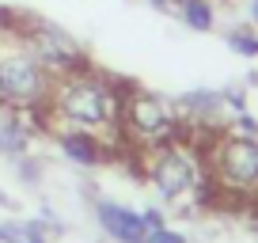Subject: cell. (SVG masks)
I'll list each match as a JSON object with an SVG mask.
<instances>
[{
	"instance_id": "6",
	"label": "cell",
	"mask_w": 258,
	"mask_h": 243,
	"mask_svg": "<svg viewBox=\"0 0 258 243\" xmlns=\"http://www.w3.org/2000/svg\"><path fill=\"white\" fill-rule=\"evenodd\" d=\"M12 34L23 38L27 49L53 76H64V73H76V69L91 65V57L80 46V38L73 31H64L61 23H49V19H38V16H16V31Z\"/></svg>"
},
{
	"instance_id": "12",
	"label": "cell",
	"mask_w": 258,
	"mask_h": 243,
	"mask_svg": "<svg viewBox=\"0 0 258 243\" xmlns=\"http://www.w3.org/2000/svg\"><path fill=\"white\" fill-rule=\"evenodd\" d=\"M220 38H224V46H228V53H232V57H239V61H258V31L250 23L228 27Z\"/></svg>"
},
{
	"instance_id": "11",
	"label": "cell",
	"mask_w": 258,
	"mask_h": 243,
	"mask_svg": "<svg viewBox=\"0 0 258 243\" xmlns=\"http://www.w3.org/2000/svg\"><path fill=\"white\" fill-rule=\"evenodd\" d=\"M0 243H53L38 213L31 217H0Z\"/></svg>"
},
{
	"instance_id": "10",
	"label": "cell",
	"mask_w": 258,
	"mask_h": 243,
	"mask_svg": "<svg viewBox=\"0 0 258 243\" xmlns=\"http://www.w3.org/2000/svg\"><path fill=\"white\" fill-rule=\"evenodd\" d=\"M175 16H178V23H182L190 34H213L217 31L220 4L217 0H178Z\"/></svg>"
},
{
	"instance_id": "9",
	"label": "cell",
	"mask_w": 258,
	"mask_h": 243,
	"mask_svg": "<svg viewBox=\"0 0 258 243\" xmlns=\"http://www.w3.org/2000/svg\"><path fill=\"white\" fill-rule=\"evenodd\" d=\"M38 137H46L42 114H23V110H0V156L16 160V156L34 152Z\"/></svg>"
},
{
	"instance_id": "20",
	"label": "cell",
	"mask_w": 258,
	"mask_h": 243,
	"mask_svg": "<svg viewBox=\"0 0 258 243\" xmlns=\"http://www.w3.org/2000/svg\"><path fill=\"white\" fill-rule=\"evenodd\" d=\"M167 4H171V12H175V4H178V0H167Z\"/></svg>"
},
{
	"instance_id": "2",
	"label": "cell",
	"mask_w": 258,
	"mask_h": 243,
	"mask_svg": "<svg viewBox=\"0 0 258 243\" xmlns=\"http://www.w3.org/2000/svg\"><path fill=\"white\" fill-rule=\"evenodd\" d=\"M141 178L145 187L160 198V205H186L190 198L209 194V175H205V156L194 137H175L167 145H156L137 152Z\"/></svg>"
},
{
	"instance_id": "4",
	"label": "cell",
	"mask_w": 258,
	"mask_h": 243,
	"mask_svg": "<svg viewBox=\"0 0 258 243\" xmlns=\"http://www.w3.org/2000/svg\"><path fill=\"white\" fill-rule=\"evenodd\" d=\"M53 80L57 76L27 49L23 38L12 34L0 46V110L42 114L53 91Z\"/></svg>"
},
{
	"instance_id": "15",
	"label": "cell",
	"mask_w": 258,
	"mask_h": 243,
	"mask_svg": "<svg viewBox=\"0 0 258 243\" xmlns=\"http://www.w3.org/2000/svg\"><path fill=\"white\" fill-rule=\"evenodd\" d=\"M145 243H190V235H186L182 228H175V224H163V228H156V232H148Z\"/></svg>"
},
{
	"instance_id": "16",
	"label": "cell",
	"mask_w": 258,
	"mask_h": 243,
	"mask_svg": "<svg viewBox=\"0 0 258 243\" xmlns=\"http://www.w3.org/2000/svg\"><path fill=\"white\" fill-rule=\"evenodd\" d=\"M141 217H145L148 232H156V228L167 224V205H141Z\"/></svg>"
},
{
	"instance_id": "5",
	"label": "cell",
	"mask_w": 258,
	"mask_h": 243,
	"mask_svg": "<svg viewBox=\"0 0 258 243\" xmlns=\"http://www.w3.org/2000/svg\"><path fill=\"white\" fill-rule=\"evenodd\" d=\"M175 137H186V126L175 110V99L160 95L152 88H137L129 84L125 99H121V141L129 148H156V145H167Z\"/></svg>"
},
{
	"instance_id": "1",
	"label": "cell",
	"mask_w": 258,
	"mask_h": 243,
	"mask_svg": "<svg viewBox=\"0 0 258 243\" xmlns=\"http://www.w3.org/2000/svg\"><path fill=\"white\" fill-rule=\"evenodd\" d=\"M129 84L121 76H110L95 65H84L76 73H64L53 80L49 103L42 110V126L57 130H91L99 137L121 141V99H125Z\"/></svg>"
},
{
	"instance_id": "18",
	"label": "cell",
	"mask_w": 258,
	"mask_h": 243,
	"mask_svg": "<svg viewBox=\"0 0 258 243\" xmlns=\"http://www.w3.org/2000/svg\"><path fill=\"white\" fill-rule=\"evenodd\" d=\"M243 23H250L258 31V0H247V4H243Z\"/></svg>"
},
{
	"instance_id": "19",
	"label": "cell",
	"mask_w": 258,
	"mask_h": 243,
	"mask_svg": "<svg viewBox=\"0 0 258 243\" xmlns=\"http://www.w3.org/2000/svg\"><path fill=\"white\" fill-rule=\"evenodd\" d=\"M145 4H148V8H156V12H171L167 0H145Z\"/></svg>"
},
{
	"instance_id": "17",
	"label": "cell",
	"mask_w": 258,
	"mask_h": 243,
	"mask_svg": "<svg viewBox=\"0 0 258 243\" xmlns=\"http://www.w3.org/2000/svg\"><path fill=\"white\" fill-rule=\"evenodd\" d=\"M12 31H16V16L0 8V46H4V42L12 38Z\"/></svg>"
},
{
	"instance_id": "3",
	"label": "cell",
	"mask_w": 258,
	"mask_h": 243,
	"mask_svg": "<svg viewBox=\"0 0 258 243\" xmlns=\"http://www.w3.org/2000/svg\"><path fill=\"white\" fill-rule=\"evenodd\" d=\"M202 145L205 156V175L209 187L220 198H235V202H258V137H239V133H202L194 137Z\"/></svg>"
},
{
	"instance_id": "13",
	"label": "cell",
	"mask_w": 258,
	"mask_h": 243,
	"mask_svg": "<svg viewBox=\"0 0 258 243\" xmlns=\"http://www.w3.org/2000/svg\"><path fill=\"white\" fill-rule=\"evenodd\" d=\"M220 99H224V110L228 114H239V110H250V91L247 84H228V88H220Z\"/></svg>"
},
{
	"instance_id": "14",
	"label": "cell",
	"mask_w": 258,
	"mask_h": 243,
	"mask_svg": "<svg viewBox=\"0 0 258 243\" xmlns=\"http://www.w3.org/2000/svg\"><path fill=\"white\" fill-rule=\"evenodd\" d=\"M224 130H228V133H239V137H258V114H250V110L228 114Z\"/></svg>"
},
{
	"instance_id": "7",
	"label": "cell",
	"mask_w": 258,
	"mask_h": 243,
	"mask_svg": "<svg viewBox=\"0 0 258 243\" xmlns=\"http://www.w3.org/2000/svg\"><path fill=\"white\" fill-rule=\"evenodd\" d=\"M46 137H49V145H53V152L61 156L69 167H76V171H99L106 160L114 156V148H129L125 141H106V137H99V133H91V130H69V126H57V130H46Z\"/></svg>"
},
{
	"instance_id": "8",
	"label": "cell",
	"mask_w": 258,
	"mask_h": 243,
	"mask_svg": "<svg viewBox=\"0 0 258 243\" xmlns=\"http://www.w3.org/2000/svg\"><path fill=\"white\" fill-rule=\"evenodd\" d=\"M91 217H95L99 232L110 243H145V235H148L141 209L129 202H118V198H95L91 202Z\"/></svg>"
}]
</instances>
